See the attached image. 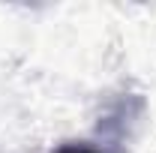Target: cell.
<instances>
[{
    "label": "cell",
    "instance_id": "1",
    "mask_svg": "<svg viewBox=\"0 0 156 153\" xmlns=\"http://www.w3.org/2000/svg\"><path fill=\"white\" fill-rule=\"evenodd\" d=\"M57 153H96V150H87V147H60Z\"/></svg>",
    "mask_w": 156,
    "mask_h": 153
}]
</instances>
